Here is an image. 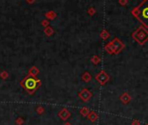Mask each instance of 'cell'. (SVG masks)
Here are the masks:
<instances>
[{"mask_svg":"<svg viewBox=\"0 0 148 125\" xmlns=\"http://www.w3.org/2000/svg\"><path fill=\"white\" fill-rule=\"evenodd\" d=\"M80 112L83 116H87L88 113H89V110L87 108H82L80 110Z\"/></svg>","mask_w":148,"mask_h":125,"instance_id":"7c38bea8","label":"cell"},{"mask_svg":"<svg viewBox=\"0 0 148 125\" xmlns=\"http://www.w3.org/2000/svg\"><path fill=\"white\" fill-rule=\"evenodd\" d=\"M30 73H31V76H33V77H35V76L37 75V74L38 73V70L37 68H35V67H33L32 69H31V70H30Z\"/></svg>","mask_w":148,"mask_h":125,"instance_id":"30bf717a","label":"cell"},{"mask_svg":"<svg viewBox=\"0 0 148 125\" xmlns=\"http://www.w3.org/2000/svg\"><path fill=\"white\" fill-rule=\"evenodd\" d=\"M133 124H134V125H140V123H139V122H134V123H133Z\"/></svg>","mask_w":148,"mask_h":125,"instance_id":"ffe728a7","label":"cell"},{"mask_svg":"<svg viewBox=\"0 0 148 125\" xmlns=\"http://www.w3.org/2000/svg\"><path fill=\"white\" fill-rule=\"evenodd\" d=\"M38 113H43V112H44V109H42L41 107H39V108L38 109Z\"/></svg>","mask_w":148,"mask_h":125,"instance_id":"2e32d148","label":"cell"},{"mask_svg":"<svg viewBox=\"0 0 148 125\" xmlns=\"http://www.w3.org/2000/svg\"><path fill=\"white\" fill-rule=\"evenodd\" d=\"M91 60L94 62V63H98V62H99V58H98V57H94L92 59H91Z\"/></svg>","mask_w":148,"mask_h":125,"instance_id":"9a60e30c","label":"cell"},{"mask_svg":"<svg viewBox=\"0 0 148 125\" xmlns=\"http://www.w3.org/2000/svg\"><path fill=\"white\" fill-rule=\"evenodd\" d=\"M47 24H48V22H47V21H45V20L44 21L43 23H42V24H44V25H46Z\"/></svg>","mask_w":148,"mask_h":125,"instance_id":"d6986e66","label":"cell"},{"mask_svg":"<svg viewBox=\"0 0 148 125\" xmlns=\"http://www.w3.org/2000/svg\"><path fill=\"white\" fill-rule=\"evenodd\" d=\"M38 83H39L40 82L38 80H37L36 78H34V77L29 76V77L24 80V86L25 87V89H27L28 91L29 90H34V89L37 88V84H38Z\"/></svg>","mask_w":148,"mask_h":125,"instance_id":"3957f363","label":"cell"},{"mask_svg":"<svg viewBox=\"0 0 148 125\" xmlns=\"http://www.w3.org/2000/svg\"><path fill=\"white\" fill-rule=\"evenodd\" d=\"M55 16H56V14L54 13L53 11L48 12V13L46 14V17H50L51 19H53L54 17H55Z\"/></svg>","mask_w":148,"mask_h":125,"instance_id":"4fadbf2b","label":"cell"},{"mask_svg":"<svg viewBox=\"0 0 148 125\" xmlns=\"http://www.w3.org/2000/svg\"><path fill=\"white\" fill-rule=\"evenodd\" d=\"M83 79H84L85 82H88V81H90L91 80V76H90V74L89 73H84V76H83Z\"/></svg>","mask_w":148,"mask_h":125,"instance_id":"8fae6325","label":"cell"},{"mask_svg":"<svg viewBox=\"0 0 148 125\" xmlns=\"http://www.w3.org/2000/svg\"><path fill=\"white\" fill-rule=\"evenodd\" d=\"M97 81H98L100 84H105L109 80V77L105 71H101L99 74H98L96 77Z\"/></svg>","mask_w":148,"mask_h":125,"instance_id":"277c9868","label":"cell"},{"mask_svg":"<svg viewBox=\"0 0 148 125\" xmlns=\"http://www.w3.org/2000/svg\"><path fill=\"white\" fill-rule=\"evenodd\" d=\"M110 35L106 32V31H103V32L101 33V38H103L104 39H106L107 38H109Z\"/></svg>","mask_w":148,"mask_h":125,"instance_id":"5bb4252c","label":"cell"},{"mask_svg":"<svg viewBox=\"0 0 148 125\" xmlns=\"http://www.w3.org/2000/svg\"><path fill=\"white\" fill-rule=\"evenodd\" d=\"M7 76H8V75H7V74L5 73V72H3V73L1 74V77H3V78H5V77H6Z\"/></svg>","mask_w":148,"mask_h":125,"instance_id":"e0dca14e","label":"cell"},{"mask_svg":"<svg viewBox=\"0 0 148 125\" xmlns=\"http://www.w3.org/2000/svg\"><path fill=\"white\" fill-rule=\"evenodd\" d=\"M88 118H89L91 122H95V121L97 120V118H98V116L95 114V112H91L90 115L88 116Z\"/></svg>","mask_w":148,"mask_h":125,"instance_id":"ba28073f","label":"cell"},{"mask_svg":"<svg viewBox=\"0 0 148 125\" xmlns=\"http://www.w3.org/2000/svg\"><path fill=\"white\" fill-rule=\"evenodd\" d=\"M89 12H90V13H93V12H94V10H90Z\"/></svg>","mask_w":148,"mask_h":125,"instance_id":"44dd1931","label":"cell"},{"mask_svg":"<svg viewBox=\"0 0 148 125\" xmlns=\"http://www.w3.org/2000/svg\"><path fill=\"white\" fill-rule=\"evenodd\" d=\"M45 33L47 35V36H50V35H52V33H53V30H52L51 27H47L46 29L45 30Z\"/></svg>","mask_w":148,"mask_h":125,"instance_id":"9c48e42d","label":"cell"},{"mask_svg":"<svg viewBox=\"0 0 148 125\" xmlns=\"http://www.w3.org/2000/svg\"><path fill=\"white\" fill-rule=\"evenodd\" d=\"M120 99L124 103H129V102L131 101V97H130V96H128V94H126V93H125V94L123 95L122 96H121Z\"/></svg>","mask_w":148,"mask_h":125,"instance_id":"52a82bcc","label":"cell"},{"mask_svg":"<svg viewBox=\"0 0 148 125\" xmlns=\"http://www.w3.org/2000/svg\"><path fill=\"white\" fill-rule=\"evenodd\" d=\"M132 13L146 28H148V0L140 3Z\"/></svg>","mask_w":148,"mask_h":125,"instance_id":"6da1fadb","label":"cell"},{"mask_svg":"<svg viewBox=\"0 0 148 125\" xmlns=\"http://www.w3.org/2000/svg\"><path fill=\"white\" fill-rule=\"evenodd\" d=\"M17 123L18 124H23V120H21V118H19L18 120L17 121Z\"/></svg>","mask_w":148,"mask_h":125,"instance_id":"ac0fdd59","label":"cell"},{"mask_svg":"<svg viewBox=\"0 0 148 125\" xmlns=\"http://www.w3.org/2000/svg\"><path fill=\"white\" fill-rule=\"evenodd\" d=\"M79 96H80V98L83 100V101H88V100L90 99V98L91 97V93L90 92L88 89H83L82 91H81L80 93H79Z\"/></svg>","mask_w":148,"mask_h":125,"instance_id":"5b68a950","label":"cell"},{"mask_svg":"<svg viewBox=\"0 0 148 125\" xmlns=\"http://www.w3.org/2000/svg\"><path fill=\"white\" fill-rule=\"evenodd\" d=\"M59 116L61 119H63V120H66V119L71 116V114H70V112L68 111L66 109H64V110H62L60 112H59Z\"/></svg>","mask_w":148,"mask_h":125,"instance_id":"8992f818","label":"cell"},{"mask_svg":"<svg viewBox=\"0 0 148 125\" xmlns=\"http://www.w3.org/2000/svg\"><path fill=\"white\" fill-rule=\"evenodd\" d=\"M65 125H71L70 124H65Z\"/></svg>","mask_w":148,"mask_h":125,"instance_id":"7402d4cb","label":"cell"},{"mask_svg":"<svg viewBox=\"0 0 148 125\" xmlns=\"http://www.w3.org/2000/svg\"><path fill=\"white\" fill-rule=\"evenodd\" d=\"M133 38L140 44H144L148 40V31H146L143 27H140L133 34Z\"/></svg>","mask_w":148,"mask_h":125,"instance_id":"7a4b0ae2","label":"cell"}]
</instances>
